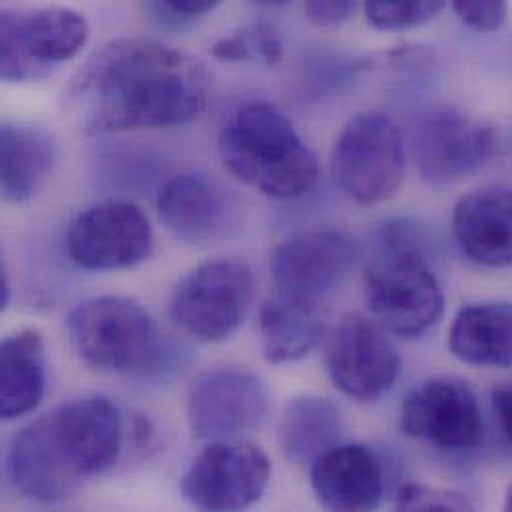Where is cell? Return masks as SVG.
Returning <instances> with one entry per match:
<instances>
[{"mask_svg":"<svg viewBox=\"0 0 512 512\" xmlns=\"http://www.w3.org/2000/svg\"><path fill=\"white\" fill-rule=\"evenodd\" d=\"M64 112L86 132L188 124L208 104V74L190 54L146 38L98 48L62 94Z\"/></svg>","mask_w":512,"mask_h":512,"instance_id":"obj_1","label":"cell"},{"mask_svg":"<svg viewBox=\"0 0 512 512\" xmlns=\"http://www.w3.org/2000/svg\"><path fill=\"white\" fill-rule=\"evenodd\" d=\"M218 148L230 174L273 200L305 196L319 176L315 154L289 118L267 102L240 106L224 126Z\"/></svg>","mask_w":512,"mask_h":512,"instance_id":"obj_2","label":"cell"},{"mask_svg":"<svg viewBox=\"0 0 512 512\" xmlns=\"http://www.w3.org/2000/svg\"><path fill=\"white\" fill-rule=\"evenodd\" d=\"M365 301L373 319L399 337H419L443 313L445 297L409 222H387L365 271Z\"/></svg>","mask_w":512,"mask_h":512,"instance_id":"obj_3","label":"cell"},{"mask_svg":"<svg viewBox=\"0 0 512 512\" xmlns=\"http://www.w3.org/2000/svg\"><path fill=\"white\" fill-rule=\"evenodd\" d=\"M66 327L78 357L100 371L146 369L160 351L152 317L130 297L82 301L68 313Z\"/></svg>","mask_w":512,"mask_h":512,"instance_id":"obj_4","label":"cell"},{"mask_svg":"<svg viewBox=\"0 0 512 512\" xmlns=\"http://www.w3.org/2000/svg\"><path fill=\"white\" fill-rule=\"evenodd\" d=\"M405 164L401 130L381 112L353 116L331 150L335 184L361 206H377L393 198L403 184Z\"/></svg>","mask_w":512,"mask_h":512,"instance_id":"obj_5","label":"cell"},{"mask_svg":"<svg viewBox=\"0 0 512 512\" xmlns=\"http://www.w3.org/2000/svg\"><path fill=\"white\" fill-rule=\"evenodd\" d=\"M254 289V271L244 261H206L174 287L170 319L196 341L222 343L244 323Z\"/></svg>","mask_w":512,"mask_h":512,"instance_id":"obj_6","label":"cell"},{"mask_svg":"<svg viewBox=\"0 0 512 512\" xmlns=\"http://www.w3.org/2000/svg\"><path fill=\"white\" fill-rule=\"evenodd\" d=\"M86 18L66 6L6 8L0 14V74L30 82L52 74L86 46Z\"/></svg>","mask_w":512,"mask_h":512,"instance_id":"obj_7","label":"cell"},{"mask_svg":"<svg viewBox=\"0 0 512 512\" xmlns=\"http://www.w3.org/2000/svg\"><path fill=\"white\" fill-rule=\"evenodd\" d=\"M359 256L357 240L341 230H311L291 236L271 256L277 295L317 309L349 279Z\"/></svg>","mask_w":512,"mask_h":512,"instance_id":"obj_8","label":"cell"},{"mask_svg":"<svg viewBox=\"0 0 512 512\" xmlns=\"http://www.w3.org/2000/svg\"><path fill=\"white\" fill-rule=\"evenodd\" d=\"M269 475V459L256 445L212 441L184 475L182 495L202 511H242L261 499Z\"/></svg>","mask_w":512,"mask_h":512,"instance_id":"obj_9","label":"cell"},{"mask_svg":"<svg viewBox=\"0 0 512 512\" xmlns=\"http://www.w3.org/2000/svg\"><path fill=\"white\" fill-rule=\"evenodd\" d=\"M66 250L78 267L88 271L126 269L150 257L154 232L138 206L108 200L88 208L70 224Z\"/></svg>","mask_w":512,"mask_h":512,"instance_id":"obj_10","label":"cell"},{"mask_svg":"<svg viewBox=\"0 0 512 512\" xmlns=\"http://www.w3.org/2000/svg\"><path fill=\"white\" fill-rule=\"evenodd\" d=\"M265 415L267 391L256 373L242 367L206 371L188 393V423L196 439H234L256 431Z\"/></svg>","mask_w":512,"mask_h":512,"instance_id":"obj_11","label":"cell"},{"mask_svg":"<svg viewBox=\"0 0 512 512\" xmlns=\"http://www.w3.org/2000/svg\"><path fill=\"white\" fill-rule=\"evenodd\" d=\"M399 425L405 435L445 451H475L485 439L479 399L459 379H431L413 389Z\"/></svg>","mask_w":512,"mask_h":512,"instance_id":"obj_12","label":"cell"},{"mask_svg":"<svg viewBox=\"0 0 512 512\" xmlns=\"http://www.w3.org/2000/svg\"><path fill=\"white\" fill-rule=\"evenodd\" d=\"M325 363L333 385L357 401L379 399L401 369V357L385 329L363 315H349L337 325Z\"/></svg>","mask_w":512,"mask_h":512,"instance_id":"obj_13","label":"cell"},{"mask_svg":"<svg viewBox=\"0 0 512 512\" xmlns=\"http://www.w3.org/2000/svg\"><path fill=\"white\" fill-rule=\"evenodd\" d=\"M493 148V128L457 110L431 112L413 136L417 170L429 184L437 186L457 184L473 176L489 160Z\"/></svg>","mask_w":512,"mask_h":512,"instance_id":"obj_14","label":"cell"},{"mask_svg":"<svg viewBox=\"0 0 512 512\" xmlns=\"http://www.w3.org/2000/svg\"><path fill=\"white\" fill-rule=\"evenodd\" d=\"M54 433L82 479L110 469L122 451V415L106 397H82L48 415Z\"/></svg>","mask_w":512,"mask_h":512,"instance_id":"obj_15","label":"cell"},{"mask_svg":"<svg viewBox=\"0 0 512 512\" xmlns=\"http://www.w3.org/2000/svg\"><path fill=\"white\" fill-rule=\"evenodd\" d=\"M8 477L18 493L48 505L68 499L82 481L48 415L14 437L8 451Z\"/></svg>","mask_w":512,"mask_h":512,"instance_id":"obj_16","label":"cell"},{"mask_svg":"<svg viewBox=\"0 0 512 512\" xmlns=\"http://www.w3.org/2000/svg\"><path fill=\"white\" fill-rule=\"evenodd\" d=\"M453 234L463 254L479 265L512 267V190L487 186L461 198Z\"/></svg>","mask_w":512,"mask_h":512,"instance_id":"obj_17","label":"cell"},{"mask_svg":"<svg viewBox=\"0 0 512 512\" xmlns=\"http://www.w3.org/2000/svg\"><path fill=\"white\" fill-rule=\"evenodd\" d=\"M311 487L329 511H373L381 503L383 475L367 447L335 445L311 463Z\"/></svg>","mask_w":512,"mask_h":512,"instance_id":"obj_18","label":"cell"},{"mask_svg":"<svg viewBox=\"0 0 512 512\" xmlns=\"http://www.w3.org/2000/svg\"><path fill=\"white\" fill-rule=\"evenodd\" d=\"M156 210L162 224L190 244L224 238L230 222L226 192L200 174H184L166 182L156 198Z\"/></svg>","mask_w":512,"mask_h":512,"instance_id":"obj_19","label":"cell"},{"mask_svg":"<svg viewBox=\"0 0 512 512\" xmlns=\"http://www.w3.org/2000/svg\"><path fill=\"white\" fill-rule=\"evenodd\" d=\"M56 164L54 138L26 124L0 128V188L10 204L28 202L50 178Z\"/></svg>","mask_w":512,"mask_h":512,"instance_id":"obj_20","label":"cell"},{"mask_svg":"<svg viewBox=\"0 0 512 512\" xmlns=\"http://www.w3.org/2000/svg\"><path fill=\"white\" fill-rule=\"evenodd\" d=\"M46 389V357L40 331L22 329L0 347V413L18 419L38 407Z\"/></svg>","mask_w":512,"mask_h":512,"instance_id":"obj_21","label":"cell"},{"mask_svg":"<svg viewBox=\"0 0 512 512\" xmlns=\"http://www.w3.org/2000/svg\"><path fill=\"white\" fill-rule=\"evenodd\" d=\"M449 349L475 367H512V303H481L459 311Z\"/></svg>","mask_w":512,"mask_h":512,"instance_id":"obj_22","label":"cell"},{"mask_svg":"<svg viewBox=\"0 0 512 512\" xmlns=\"http://www.w3.org/2000/svg\"><path fill=\"white\" fill-rule=\"evenodd\" d=\"M259 333L263 357L283 365L305 357L319 343L323 327L315 307L275 295L259 309Z\"/></svg>","mask_w":512,"mask_h":512,"instance_id":"obj_23","label":"cell"},{"mask_svg":"<svg viewBox=\"0 0 512 512\" xmlns=\"http://www.w3.org/2000/svg\"><path fill=\"white\" fill-rule=\"evenodd\" d=\"M341 431L337 407L317 395H299L285 405L281 421L283 455L295 463H313L337 445Z\"/></svg>","mask_w":512,"mask_h":512,"instance_id":"obj_24","label":"cell"},{"mask_svg":"<svg viewBox=\"0 0 512 512\" xmlns=\"http://www.w3.org/2000/svg\"><path fill=\"white\" fill-rule=\"evenodd\" d=\"M212 54L222 62H263L275 66L283 56V44L267 22H256L220 38Z\"/></svg>","mask_w":512,"mask_h":512,"instance_id":"obj_25","label":"cell"},{"mask_svg":"<svg viewBox=\"0 0 512 512\" xmlns=\"http://www.w3.org/2000/svg\"><path fill=\"white\" fill-rule=\"evenodd\" d=\"M447 0H365L367 22L383 32L417 28L435 18Z\"/></svg>","mask_w":512,"mask_h":512,"instance_id":"obj_26","label":"cell"},{"mask_svg":"<svg viewBox=\"0 0 512 512\" xmlns=\"http://www.w3.org/2000/svg\"><path fill=\"white\" fill-rule=\"evenodd\" d=\"M399 511H473V505L459 493L425 487L405 485L397 495Z\"/></svg>","mask_w":512,"mask_h":512,"instance_id":"obj_27","label":"cell"},{"mask_svg":"<svg viewBox=\"0 0 512 512\" xmlns=\"http://www.w3.org/2000/svg\"><path fill=\"white\" fill-rule=\"evenodd\" d=\"M455 14L471 28L491 32L505 24L509 0H451Z\"/></svg>","mask_w":512,"mask_h":512,"instance_id":"obj_28","label":"cell"},{"mask_svg":"<svg viewBox=\"0 0 512 512\" xmlns=\"http://www.w3.org/2000/svg\"><path fill=\"white\" fill-rule=\"evenodd\" d=\"M357 0H303L307 18L321 28H333L347 22Z\"/></svg>","mask_w":512,"mask_h":512,"instance_id":"obj_29","label":"cell"},{"mask_svg":"<svg viewBox=\"0 0 512 512\" xmlns=\"http://www.w3.org/2000/svg\"><path fill=\"white\" fill-rule=\"evenodd\" d=\"M493 407H495L499 423L512 445V381L493 389Z\"/></svg>","mask_w":512,"mask_h":512,"instance_id":"obj_30","label":"cell"},{"mask_svg":"<svg viewBox=\"0 0 512 512\" xmlns=\"http://www.w3.org/2000/svg\"><path fill=\"white\" fill-rule=\"evenodd\" d=\"M168 8L186 16H200L214 10L222 0H162Z\"/></svg>","mask_w":512,"mask_h":512,"instance_id":"obj_31","label":"cell"},{"mask_svg":"<svg viewBox=\"0 0 512 512\" xmlns=\"http://www.w3.org/2000/svg\"><path fill=\"white\" fill-rule=\"evenodd\" d=\"M252 2H256L259 6H281V4H285L287 0H252Z\"/></svg>","mask_w":512,"mask_h":512,"instance_id":"obj_32","label":"cell"},{"mask_svg":"<svg viewBox=\"0 0 512 512\" xmlns=\"http://www.w3.org/2000/svg\"><path fill=\"white\" fill-rule=\"evenodd\" d=\"M505 509L507 511H512V485L509 487V491H507V499H505Z\"/></svg>","mask_w":512,"mask_h":512,"instance_id":"obj_33","label":"cell"}]
</instances>
